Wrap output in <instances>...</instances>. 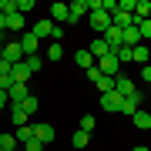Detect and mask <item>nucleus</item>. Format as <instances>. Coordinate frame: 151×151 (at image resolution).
<instances>
[{
  "label": "nucleus",
  "mask_w": 151,
  "mask_h": 151,
  "mask_svg": "<svg viewBox=\"0 0 151 151\" xmlns=\"http://www.w3.org/2000/svg\"><path fill=\"white\" fill-rule=\"evenodd\" d=\"M30 34H34L37 40H40V37H54V44H57V37H64V30H60V27H57L54 20H37Z\"/></svg>",
  "instance_id": "f257e3e1"
},
{
  "label": "nucleus",
  "mask_w": 151,
  "mask_h": 151,
  "mask_svg": "<svg viewBox=\"0 0 151 151\" xmlns=\"http://www.w3.org/2000/svg\"><path fill=\"white\" fill-rule=\"evenodd\" d=\"M97 70H101L104 77H118L121 74V60L114 57V54H104L101 60H97Z\"/></svg>",
  "instance_id": "f03ea898"
},
{
  "label": "nucleus",
  "mask_w": 151,
  "mask_h": 151,
  "mask_svg": "<svg viewBox=\"0 0 151 151\" xmlns=\"http://www.w3.org/2000/svg\"><path fill=\"white\" fill-rule=\"evenodd\" d=\"M0 60H4V64H20L24 60V50H20V44H4V47H0Z\"/></svg>",
  "instance_id": "7ed1b4c3"
},
{
  "label": "nucleus",
  "mask_w": 151,
  "mask_h": 151,
  "mask_svg": "<svg viewBox=\"0 0 151 151\" xmlns=\"http://www.w3.org/2000/svg\"><path fill=\"white\" fill-rule=\"evenodd\" d=\"M87 20H91V27H94L97 34H104V30L111 27V14H108V10H91Z\"/></svg>",
  "instance_id": "20e7f679"
},
{
  "label": "nucleus",
  "mask_w": 151,
  "mask_h": 151,
  "mask_svg": "<svg viewBox=\"0 0 151 151\" xmlns=\"http://www.w3.org/2000/svg\"><path fill=\"white\" fill-rule=\"evenodd\" d=\"M67 10H70V20L67 24H81V17L91 14V4H87V0H74V4H67Z\"/></svg>",
  "instance_id": "39448f33"
},
{
  "label": "nucleus",
  "mask_w": 151,
  "mask_h": 151,
  "mask_svg": "<svg viewBox=\"0 0 151 151\" xmlns=\"http://www.w3.org/2000/svg\"><path fill=\"white\" fill-rule=\"evenodd\" d=\"M24 27V17L20 14H0V34L4 30H20Z\"/></svg>",
  "instance_id": "423d86ee"
},
{
  "label": "nucleus",
  "mask_w": 151,
  "mask_h": 151,
  "mask_svg": "<svg viewBox=\"0 0 151 151\" xmlns=\"http://www.w3.org/2000/svg\"><path fill=\"white\" fill-rule=\"evenodd\" d=\"M34 138L40 145H54V124H34Z\"/></svg>",
  "instance_id": "0eeeda50"
},
{
  "label": "nucleus",
  "mask_w": 151,
  "mask_h": 151,
  "mask_svg": "<svg viewBox=\"0 0 151 151\" xmlns=\"http://www.w3.org/2000/svg\"><path fill=\"white\" fill-rule=\"evenodd\" d=\"M17 44H20V50H24V57H34V54H37V47H40V40L34 37V34H24V37L17 40Z\"/></svg>",
  "instance_id": "6e6552de"
},
{
  "label": "nucleus",
  "mask_w": 151,
  "mask_h": 151,
  "mask_svg": "<svg viewBox=\"0 0 151 151\" xmlns=\"http://www.w3.org/2000/svg\"><path fill=\"white\" fill-rule=\"evenodd\" d=\"M114 91H118L121 97H131V94H134V81L124 77V74H118V77H114Z\"/></svg>",
  "instance_id": "1a4fd4ad"
},
{
  "label": "nucleus",
  "mask_w": 151,
  "mask_h": 151,
  "mask_svg": "<svg viewBox=\"0 0 151 151\" xmlns=\"http://www.w3.org/2000/svg\"><path fill=\"white\" fill-rule=\"evenodd\" d=\"M121 101H124V97H121L118 91H108V94H101V108H104V111H121Z\"/></svg>",
  "instance_id": "9d476101"
},
{
  "label": "nucleus",
  "mask_w": 151,
  "mask_h": 151,
  "mask_svg": "<svg viewBox=\"0 0 151 151\" xmlns=\"http://www.w3.org/2000/svg\"><path fill=\"white\" fill-rule=\"evenodd\" d=\"M87 54H91L94 60H101L104 54H111V50H108V44H104V37H94L91 44H87Z\"/></svg>",
  "instance_id": "9b49d317"
},
{
  "label": "nucleus",
  "mask_w": 151,
  "mask_h": 151,
  "mask_svg": "<svg viewBox=\"0 0 151 151\" xmlns=\"http://www.w3.org/2000/svg\"><path fill=\"white\" fill-rule=\"evenodd\" d=\"M134 111H141V91H134L131 97L121 101V114H134Z\"/></svg>",
  "instance_id": "f8f14e48"
},
{
  "label": "nucleus",
  "mask_w": 151,
  "mask_h": 151,
  "mask_svg": "<svg viewBox=\"0 0 151 151\" xmlns=\"http://www.w3.org/2000/svg\"><path fill=\"white\" fill-rule=\"evenodd\" d=\"M104 44H108L111 54H114L118 47H124V44H121V30H118V27H108V30H104Z\"/></svg>",
  "instance_id": "ddd939ff"
},
{
  "label": "nucleus",
  "mask_w": 151,
  "mask_h": 151,
  "mask_svg": "<svg viewBox=\"0 0 151 151\" xmlns=\"http://www.w3.org/2000/svg\"><path fill=\"white\" fill-rule=\"evenodd\" d=\"M10 74H14V84H27V77H30V67H27V60L14 64V67H10Z\"/></svg>",
  "instance_id": "4468645a"
},
{
  "label": "nucleus",
  "mask_w": 151,
  "mask_h": 151,
  "mask_svg": "<svg viewBox=\"0 0 151 151\" xmlns=\"http://www.w3.org/2000/svg\"><path fill=\"white\" fill-rule=\"evenodd\" d=\"M50 14H54L50 20H54L57 27H60V24H67V20H70V10H67V4H54V7H50Z\"/></svg>",
  "instance_id": "2eb2a0df"
},
{
  "label": "nucleus",
  "mask_w": 151,
  "mask_h": 151,
  "mask_svg": "<svg viewBox=\"0 0 151 151\" xmlns=\"http://www.w3.org/2000/svg\"><path fill=\"white\" fill-rule=\"evenodd\" d=\"M7 97H10V104H24V97H27V84H14L10 91H7Z\"/></svg>",
  "instance_id": "dca6fc26"
},
{
  "label": "nucleus",
  "mask_w": 151,
  "mask_h": 151,
  "mask_svg": "<svg viewBox=\"0 0 151 151\" xmlns=\"http://www.w3.org/2000/svg\"><path fill=\"white\" fill-rule=\"evenodd\" d=\"M134 17L138 20H151V0H134Z\"/></svg>",
  "instance_id": "f3484780"
},
{
  "label": "nucleus",
  "mask_w": 151,
  "mask_h": 151,
  "mask_svg": "<svg viewBox=\"0 0 151 151\" xmlns=\"http://www.w3.org/2000/svg\"><path fill=\"white\" fill-rule=\"evenodd\" d=\"M14 138H17V145H27V141L34 138V124H24V128H17V131H14Z\"/></svg>",
  "instance_id": "a211bd4d"
},
{
  "label": "nucleus",
  "mask_w": 151,
  "mask_h": 151,
  "mask_svg": "<svg viewBox=\"0 0 151 151\" xmlns=\"http://www.w3.org/2000/svg\"><path fill=\"white\" fill-rule=\"evenodd\" d=\"M10 121L17 124V128H24V124H27V114H24L20 104H10Z\"/></svg>",
  "instance_id": "6ab92c4d"
},
{
  "label": "nucleus",
  "mask_w": 151,
  "mask_h": 151,
  "mask_svg": "<svg viewBox=\"0 0 151 151\" xmlns=\"http://www.w3.org/2000/svg\"><path fill=\"white\" fill-rule=\"evenodd\" d=\"M131 118H134V128H141V131L151 128V114H148V111H134Z\"/></svg>",
  "instance_id": "aec40b11"
},
{
  "label": "nucleus",
  "mask_w": 151,
  "mask_h": 151,
  "mask_svg": "<svg viewBox=\"0 0 151 151\" xmlns=\"http://www.w3.org/2000/svg\"><path fill=\"white\" fill-rule=\"evenodd\" d=\"M70 145H74V148H87V145H91V134L77 128V131H74V138H70Z\"/></svg>",
  "instance_id": "412c9836"
},
{
  "label": "nucleus",
  "mask_w": 151,
  "mask_h": 151,
  "mask_svg": "<svg viewBox=\"0 0 151 151\" xmlns=\"http://www.w3.org/2000/svg\"><path fill=\"white\" fill-rule=\"evenodd\" d=\"M131 54H134V60H138V64H148V60H151V50L145 47V44H138V47H131Z\"/></svg>",
  "instance_id": "4be33fe9"
},
{
  "label": "nucleus",
  "mask_w": 151,
  "mask_h": 151,
  "mask_svg": "<svg viewBox=\"0 0 151 151\" xmlns=\"http://www.w3.org/2000/svg\"><path fill=\"white\" fill-rule=\"evenodd\" d=\"M74 60H77V64H81L84 70H87V67H94V64H97V60H94L91 54H87V47H81V50H77V57H74Z\"/></svg>",
  "instance_id": "5701e85b"
},
{
  "label": "nucleus",
  "mask_w": 151,
  "mask_h": 151,
  "mask_svg": "<svg viewBox=\"0 0 151 151\" xmlns=\"http://www.w3.org/2000/svg\"><path fill=\"white\" fill-rule=\"evenodd\" d=\"M60 57H64V47H60V44H50V47H47V60H50V64H57Z\"/></svg>",
  "instance_id": "b1692460"
},
{
  "label": "nucleus",
  "mask_w": 151,
  "mask_h": 151,
  "mask_svg": "<svg viewBox=\"0 0 151 151\" xmlns=\"http://www.w3.org/2000/svg\"><path fill=\"white\" fill-rule=\"evenodd\" d=\"M20 108H24V114L30 118V114L37 111V97H34V94H27V97H24V104H20Z\"/></svg>",
  "instance_id": "393cba45"
},
{
  "label": "nucleus",
  "mask_w": 151,
  "mask_h": 151,
  "mask_svg": "<svg viewBox=\"0 0 151 151\" xmlns=\"http://www.w3.org/2000/svg\"><path fill=\"white\" fill-rule=\"evenodd\" d=\"M114 57H118L121 64H131V60H134V54H131V47H118V50H114Z\"/></svg>",
  "instance_id": "a878e982"
},
{
  "label": "nucleus",
  "mask_w": 151,
  "mask_h": 151,
  "mask_svg": "<svg viewBox=\"0 0 151 151\" xmlns=\"http://www.w3.org/2000/svg\"><path fill=\"white\" fill-rule=\"evenodd\" d=\"M24 60H27V67H30V74H37V70L44 67V57H40V54H34V57H24Z\"/></svg>",
  "instance_id": "bb28decb"
},
{
  "label": "nucleus",
  "mask_w": 151,
  "mask_h": 151,
  "mask_svg": "<svg viewBox=\"0 0 151 151\" xmlns=\"http://www.w3.org/2000/svg\"><path fill=\"white\" fill-rule=\"evenodd\" d=\"M14 87V74L10 70H0V91H10Z\"/></svg>",
  "instance_id": "cd10ccee"
},
{
  "label": "nucleus",
  "mask_w": 151,
  "mask_h": 151,
  "mask_svg": "<svg viewBox=\"0 0 151 151\" xmlns=\"http://www.w3.org/2000/svg\"><path fill=\"white\" fill-rule=\"evenodd\" d=\"M0 148H4V151H14L17 148V138L14 134H0Z\"/></svg>",
  "instance_id": "c85d7f7f"
},
{
  "label": "nucleus",
  "mask_w": 151,
  "mask_h": 151,
  "mask_svg": "<svg viewBox=\"0 0 151 151\" xmlns=\"http://www.w3.org/2000/svg\"><path fill=\"white\" fill-rule=\"evenodd\" d=\"M97 91H101V94L114 91V77H101V81H97Z\"/></svg>",
  "instance_id": "c756f323"
},
{
  "label": "nucleus",
  "mask_w": 151,
  "mask_h": 151,
  "mask_svg": "<svg viewBox=\"0 0 151 151\" xmlns=\"http://www.w3.org/2000/svg\"><path fill=\"white\" fill-rule=\"evenodd\" d=\"M30 10H34V0H17V14H20V17L30 14Z\"/></svg>",
  "instance_id": "7c9ffc66"
},
{
  "label": "nucleus",
  "mask_w": 151,
  "mask_h": 151,
  "mask_svg": "<svg viewBox=\"0 0 151 151\" xmlns=\"http://www.w3.org/2000/svg\"><path fill=\"white\" fill-rule=\"evenodd\" d=\"M0 14H17V0H0Z\"/></svg>",
  "instance_id": "2f4dec72"
},
{
  "label": "nucleus",
  "mask_w": 151,
  "mask_h": 151,
  "mask_svg": "<svg viewBox=\"0 0 151 151\" xmlns=\"http://www.w3.org/2000/svg\"><path fill=\"white\" fill-rule=\"evenodd\" d=\"M84 74H87V81H91V84H97V81H101V77H104L101 70H97V64H94V67H87Z\"/></svg>",
  "instance_id": "473e14b6"
},
{
  "label": "nucleus",
  "mask_w": 151,
  "mask_h": 151,
  "mask_svg": "<svg viewBox=\"0 0 151 151\" xmlns=\"http://www.w3.org/2000/svg\"><path fill=\"white\" fill-rule=\"evenodd\" d=\"M94 118H91V114H84V118H81V131H87V134H91V131H94Z\"/></svg>",
  "instance_id": "72a5a7b5"
},
{
  "label": "nucleus",
  "mask_w": 151,
  "mask_h": 151,
  "mask_svg": "<svg viewBox=\"0 0 151 151\" xmlns=\"http://www.w3.org/2000/svg\"><path fill=\"white\" fill-rule=\"evenodd\" d=\"M138 30H141V40H151V20H141Z\"/></svg>",
  "instance_id": "f704fd0d"
},
{
  "label": "nucleus",
  "mask_w": 151,
  "mask_h": 151,
  "mask_svg": "<svg viewBox=\"0 0 151 151\" xmlns=\"http://www.w3.org/2000/svg\"><path fill=\"white\" fill-rule=\"evenodd\" d=\"M24 151H44V145H40V141H37V138H30V141H27V145H24Z\"/></svg>",
  "instance_id": "c9c22d12"
},
{
  "label": "nucleus",
  "mask_w": 151,
  "mask_h": 151,
  "mask_svg": "<svg viewBox=\"0 0 151 151\" xmlns=\"http://www.w3.org/2000/svg\"><path fill=\"white\" fill-rule=\"evenodd\" d=\"M141 81H145V84H151V64H145V67H141Z\"/></svg>",
  "instance_id": "e433bc0d"
},
{
  "label": "nucleus",
  "mask_w": 151,
  "mask_h": 151,
  "mask_svg": "<svg viewBox=\"0 0 151 151\" xmlns=\"http://www.w3.org/2000/svg\"><path fill=\"white\" fill-rule=\"evenodd\" d=\"M4 108H10V97H7V91H0V111Z\"/></svg>",
  "instance_id": "4c0bfd02"
},
{
  "label": "nucleus",
  "mask_w": 151,
  "mask_h": 151,
  "mask_svg": "<svg viewBox=\"0 0 151 151\" xmlns=\"http://www.w3.org/2000/svg\"><path fill=\"white\" fill-rule=\"evenodd\" d=\"M134 151H151V148L148 145H134Z\"/></svg>",
  "instance_id": "58836bf2"
},
{
  "label": "nucleus",
  "mask_w": 151,
  "mask_h": 151,
  "mask_svg": "<svg viewBox=\"0 0 151 151\" xmlns=\"http://www.w3.org/2000/svg\"><path fill=\"white\" fill-rule=\"evenodd\" d=\"M0 47H4V34H0Z\"/></svg>",
  "instance_id": "ea45409f"
},
{
  "label": "nucleus",
  "mask_w": 151,
  "mask_h": 151,
  "mask_svg": "<svg viewBox=\"0 0 151 151\" xmlns=\"http://www.w3.org/2000/svg\"><path fill=\"white\" fill-rule=\"evenodd\" d=\"M14 151H20V148H14Z\"/></svg>",
  "instance_id": "a19ab883"
},
{
  "label": "nucleus",
  "mask_w": 151,
  "mask_h": 151,
  "mask_svg": "<svg viewBox=\"0 0 151 151\" xmlns=\"http://www.w3.org/2000/svg\"><path fill=\"white\" fill-rule=\"evenodd\" d=\"M0 151H4V148H0Z\"/></svg>",
  "instance_id": "79ce46f5"
},
{
  "label": "nucleus",
  "mask_w": 151,
  "mask_h": 151,
  "mask_svg": "<svg viewBox=\"0 0 151 151\" xmlns=\"http://www.w3.org/2000/svg\"><path fill=\"white\" fill-rule=\"evenodd\" d=\"M148 148H151V145H148Z\"/></svg>",
  "instance_id": "37998d69"
},
{
  "label": "nucleus",
  "mask_w": 151,
  "mask_h": 151,
  "mask_svg": "<svg viewBox=\"0 0 151 151\" xmlns=\"http://www.w3.org/2000/svg\"><path fill=\"white\" fill-rule=\"evenodd\" d=\"M148 50H151V47H148Z\"/></svg>",
  "instance_id": "c03bdc74"
}]
</instances>
